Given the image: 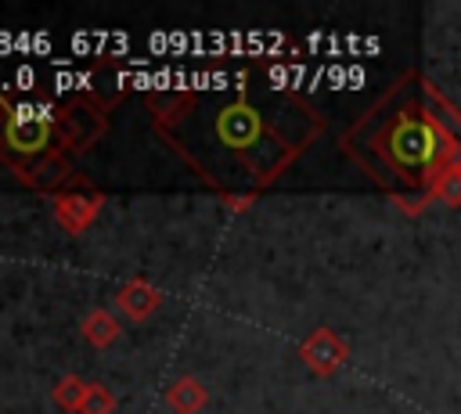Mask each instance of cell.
I'll use <instances>...</instances> for the list:
<instances>
[{"mask_svg":"<svg viewBox=\"0 0 461 414\" xmlns=\"http://www.w3.org/2000/svg\"><path fill=\"white\" fill-rule=\"evenodd\" d=\"M432 108L421 104H403L385 115V122L375 130V151L382 162L403 176L414 187H425L454 162H461V137L450 130H461V115L429 86Z\"/></svg>","mask_w":461,"mask_h":414,"instance_id":"obj_1","label":"cell"},{"mask_svg":"<svg viewBox=\"0 0 461 414\" xmlns=\"http://www.w3.org/2000/svg\"><path fill=\"white\" fill-rule=\"evenodd\" d=\"M216 133L227 148H252L263 133V122L249 104H230L216 115Z\"/></svg>","mask_w":461,"mask_h":414,"instance_id":"obj_2","label":"cell"},{"mask_svg":"<svg viewBox=\"0 0 461 414\" xmlns=\"http://www.w3.org/2000/svg\"><path fill=\"white\" fill-rule=\"evenodd\" d=\"M303 360L317 371V374H331V371H339L342 367V360H346V353H349V346L335 335V331H328V328H317L306 342H303Z\"/></svg>","mask_w":461,"mask_h":414,"instance_id":"obj_3","label":"cell"},{"mask_svg":"<svg viewBox=\"0 0 461 414\" xmlns=\"http://www.w3.org/2000/svg\"><path fill=\"white\" fill-rule=\"evenodd\" d=\"M4 144L18 155H40L47 144H50V122L43 119H7L4 122Z\"/></svg>","mask_w":461,"mask_h":414,"instance_id":"obj_4","label":"cell"},{"mask_svg":"<svg viewBox=\"0 0 461 414\" xmlns=\"http://www.w3.org/2000/svg\"><path fill=\"white\" fill-rule=\"evenodd\" d=\"M94 212H97V198H61L58 202V209H54V216H58V223L68 230V234H79L90 220H94Z\"/></svg>","mask_w":461,"mask_h":414,"instance_id":"obj_5","label":"cell"},{"mask_svg":"<svg viewBox=\"0 0 461 414\" xmlns=\"http://www.w3.org/2000/svg\"><path fill=\"white\" fill-rule=\"evenodd\" d=\"M119 306H122L133 320H144V317L158 306V292H155L151 284H144V281H133V284H126V288H122Z\"/></svg>","mask_w":461,"mask_h":414,"instance_id":"obj_6","label":"cell"},{"mask_svg":"<svg viewBox=\"0 0 461 414\" xmlns=\"http://www.w3.org/2000/svg\"><path fill=\"white\" fill-rule=\"evenodd\" d=\"M425 194L436 198V202H443V205H450V209H457V205H461V162L447 166V169L429 184Z\"/></svg>","mask_w":461,"mask_h":414,"instance_id":"obj_7","label":"cell"},{"mask_svg":"<svg viewBox=\"0 0 461 414\" xmlns=\"http://www.w3.org/2000/svg\"><path fill=\"white\" fill-rule=\"evenodd\" d=\"M83 335H86L90 346L104 349V346H112V342L119 338V324H115V317H108L104 310H94V313L83 320Z\"/></svg>","mask_w":461,"mask_h":414,"instance_id":"obj_8","label":"cell"},{"mask_svg":"<svg viewBox=\"0 0 461 414\" xmlns=\"http://www.w3.org/2000/svg\"><path fill=\"white\" fill-rule=\"evenodd\" d=\"M169 403H173L180 414H194V410L205 403V389H202L194 378H180V382L169 389Z\"/></svg>","mask_w":461,"mask_h":414,"instance_id":"obj_9","label":"cell"},{"mask_svg":"<svg viewBox=\"0 0 461 414\" xmlns=\"http://www.w3.org/2000/svg\"><path fill=\"white\" fill-rule=\"evenodd\" d=\"M86 389H90V385H83L79 378H65V382L54 389V400H58V407H61V410H83Z\"/></svg>","mask_w":461,"mask_h":414,"instance_id":"obj_10","label":"cell"},{"mask_svg":"<svg viewBox=\"0 0 461 414\" xmlns=\"http://www.w3.org/2000/svg\"><path fill=\"white\" fill-rule=\"evenodd\" d=\"M115 403H112V396L101 389V385H90L86 389V400H83V414H108Z\"/></svg>","mask_w":461,"mask_h":414,"instance_id":"obj_11","label":"cell"},{"mask_svg":"<svg viewBox=\"0 0 461 414\" xmlns=\"http://www.w3.org/2000/svg\"><path fill=\"white\" fill-rule=\"evenodd\" d=\"M14 83H18V90H32L36 72H32V68H18V72H14Z\"/></svg>","mask_w":461,"mask_h":414,"instance_id":"obj_12","label":"cell"}]
</instances>
